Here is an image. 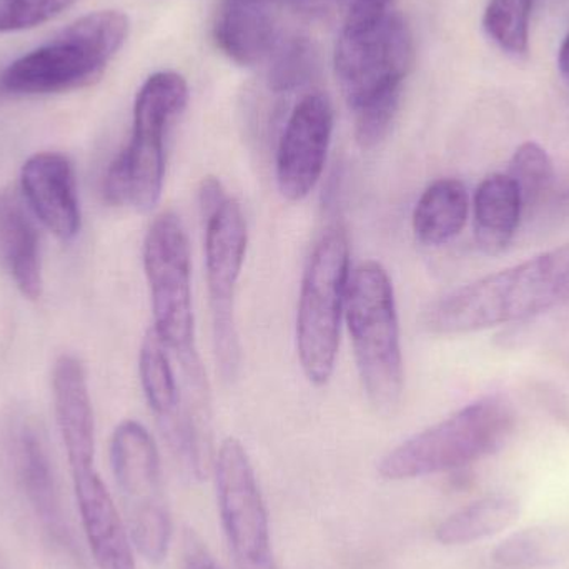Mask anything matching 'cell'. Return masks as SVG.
I'll list each match as a JSON object with an SVG mask.
<instances>
[{
  "instance_id": "obj_1",
  "label": "cell",
  "mask_w": 569,
  "mask_h": 569,
  "mask_svg": "<svg viewBox=\"0 0 569 569\" xmlns=\"http://www.w3.org/2000/svg\"><path fill=\"white\" fill-rule=\"evenodd\" d=\"M569 303V243L465 284L427 308L433 335H463L527 320Z\"/></svg>"
},
{
  "instance_id": "obj_2",
  "label": "cell",
  "mask_w": 569,
  "mask_h": 569,
  "mask_svg": "<svg viewBox=\"0 0 569 569\" xmlns=\"http://www.w3.org/2000/svg\"><path fill=\"white\" fill-rule=\"evenodd\" d=\"M143 270L152 301V330L179 360L190 400L209 401L196 343L189 237L176 213H160L150 223L143 240Z\"/></svg>"
},
{
  "instance_id": "obj_3",
  "label": "cell",
  "mask_w": 569,
  "mask_h": 569,
  "mask_svg": "<svg viewBox=\"0 0 569 569\" xmlns=\"http://www.w3.org/2000/svg\"><path fill=\"white\" fill-rule=\"evenodd\" d=\"M189 83L180 73L157 72L140 87L133 106L132 139L107 170V202L152 212L166 182V139L189 103Z\"/></svg>"
},
{
  "instance_id": "obj_4",
  "label": "cell",
  "mask_w": 569,
  "mask_h": 569,
  "mask_svg": "<svg viewBox=\"0 0 569 569\" xmlns=\"http://www.w3.org/2000/svg\"><path fill=\"white\" fill-rule=\"evenodd\" d=\"M129 17L97 10L3 70L0 86L19 96H46L93 86L129 37Z\"/></svg>"
},
{
  "instance_id": "obj_5",
  "label": "cell",
  "mask_w": 569,
  "mask_h": 569,
  "mask_svg": "<svg viewBox=\"0 0 569 569\" xmlns=\"http://www.w3.org/2000/svg\"><path fill=\"white\" fill-rule=\"evenodd\" d=\"M345 317L368 401L380 413H393L403 398V357L393 283L380 263L370 260L353 270Z\"/></svg>"
},
{
  "instance_id": "obj_6",
  "label": "cell",
  "mask_w": 569,
  "mask_h": 569,
  "mask_svg": "<svg viewBox=\"0 0 569 569\" xmlns=\"http://www.w3.org/2000/svg\"><path fill=\"white\" fill-rule=\"evenodd\" d=\"M335 76L351 109L401 92L415 63L410 27L388 7L355 2L335 47Z\"/></svg>"
},
{
  "instance_id": "obj_7",
  "label": "cell",
  "mask_w": 569,
  "mask_h": 569,
  "mask_svg": "<svg viewBox=\"0 0 569 569\" xmlns=\"http://www.w3.org/2000/svg\"><path fill=\"white\" fill-rule=\"evenodd\" d=\"M350 276V240L337 223L311 249L298 295V360L315 387H325L333 377Z\"/></svg>"
},
{
  "instance_id": "obj_8",
  "label": "cell",
  "mask_w": 569,
  "mask_h": 569,
  "mask_svg": "<svg viewBox=\"0 0 569 569\" xmlns=\"http://www.w3.org/2000/svg\"><path fill=\"white\" fill-rule=\"evenodd\" d=\"M511 430L510 407L500 398H483L398 445L385 455L378 473L400 481L460 470L500 450Z\"/></svg>"
},
{
  "instance_id": "obj_9",
  "label": "cell",
  "mask_w": 569,
  "mask_h": 569,
  "mask_svg": "<svg viewBox=\"0 0 569 569\" xmlns=\"http://www.w3.org/2000/svg\"><path fill=\"white\" fill-rule=\"evenodd\" d=\"M110 463L133 547L150 563H160L169 553L172 518L163 491L159 450L143 425L127 420L116 428Z\"/></svg>"
},
{
  "instance_id": "obj_10",
  "label": "cell",
  "mask_w": 569,
  "mask_h": 569,
  "mask_svg": "<svg viewBox=\"0 0 569 569\" xmlns=\"http://www.w3.org/2000/svg\"><path fill=\"white\" fill-rule=\"evenodd\" d=\"M206 222V270L212 315L213 353L223 380H236L242 363L236 293L249 247L242 206L229 197Z\"/></svg>"
},
{
  "instance_id": "obj_11",
  "label": "cell",
  "mask_w": 569,
  "mask_h": 569,
  "mask_svg": "<svg viewBox=\"0 0 569 569\" xmlns=\"http://www.w3.org/2000/svg\"><path fill=\"white\" fill-rule=\"evenodd\" d=\"M216 478L220 518L237 568L277 567L269 511L249 453L237 438H227L220 445Z\"/></svg>"
},
{
  "instance_id": "obj_12",
  "label": "cell",
  "mask_w": 569,
  "mask_h": 569,
  "mask_svg": "<svg viewBox=\"0 0 569 569\" xmlns=\"http://www.w3.org/2000/svg\"><path fill=\"white\" fill-rule=\"evenodd\" d=\"M333 133V107L321 93L295 106L277 150V186L288 202H301L320 182Z\"/></svg>"
},
{
  "instance_id": "obj_13",
  "label": "cell",
  "mask_w": 569,
  "mask_h": 569,
  "mask_svg": "<svg viewBox=\"0 0 569 569\" xmlns=\"http://www.w3.org/2000/svg\"><path fill=\"white\" fill-rule=\"evenodd\" d=\"M23 197L49 232L69 242L80 230L79 192L72 163L62 153L30 157L20 173Z\"/></svg>"
},
{
  "instance_id": "obj_14",
  "label": "cell",
  "mask_w": 569,
  "mask_h": 569,
  "mask_svg": "<svg viewBox=\"0 0 569 569\" xmlns=\"http://www.w3.org/2000/svg\"><path fill=\"white\" fill-rule=\"evenodd\" d=\"M87 543L99 569H137L132 538L96 467L72 471Z\"/></svg>"
},
{
  "instance_id": "obj_15",
  "label": "cell",
  "mask_w": 569,
  "mask_h": 569,
  "mask_svg": "<svg viewBox=\"0 0 569 569\" xmlns=\"http://www.w3.org/2000/svg\"><path fill=\"white\" fill-rule=\"evenodd\" d=\"M287 0H222L213 26L217 47L240 66L269 59L280 37V10Z\"/></svg>"
},
{
  "instance_id": "obj_16",
  "label": "cell",
  "mask_w": 569,
  "mask_h": 569,
  "mask_svg": "<svg viewBox=\"0 0 569 569\" xmlns=\"http://www.w3.org/2000/svg\"><path fill=\"white\" fill-rule=\"evenodd\" d=\"M52 385L57 423L70 471L96 467V425L82 361L62 355L53 367Z\"/></svg>"
},
{
  "instance_id": "obj_17",
  "label": "cell",
  "mask_w": 569,
  "mask_h": 569,
  "mask_svg": "<svg viewBox=\"0 0 569 569\" xmlns=\"http://www.w3.org/2000/svg\"><path fill=\"white\" fill-rule=\"evenodd\" d=\"M0 253L20 293L37 300L42 295L39 233L16 192L0 196Z\"/></svg>"
},
{
  "instance_id": "obj_18",
  "label": "cell",
  "mask_w": 569,
  "mask_h": 569,
  "mask_svg": "<svg viewBox=\"0 0 569 569\" xmlns=\"http://www.w3.org/2000/svg\"><path fill=\"white\" fill-rule=\"evenodd\" d=\"M523 202L507 173H493L478 187L475 196V237L488 256L503 252L517 236Z\"/></svg>"
},
{
  "instance_id": "obj_19",
  "label": "cell",
  "mask_w": 569,
  "mask_h": 569,
  "mask_svg": "<svg viewBox=\"0 0 569 569\" xmlns=\"http://www.w3.org/2000/svg\"><path fill=\"white\" fill-rule=\"evenodd\" d=\"M19 473L27 497L47 530L62 541H69L52 463L46 441L36 427H26L19 438Z\"/></svg>"
},
{
  "instance_id": "obj_20",
  "label": "cell",
  "mask_w": 569,
  "mask_h": 569,
  "mask_svg": "<svg viewBox=\"0 0 569 569\" xmlns=\"http://www.w3.org/2000/svg\"><path fill=\"white\" fill-rule=\"evenodd\" d=\"M470 197L467 187L457 179H440L431 183L413 210V233L427 247H440L460 236L467 226Z\"/></svg>"
},
{
  "instance_id": "obj_21",
  "label": "cell",
  "mask_w": 569,
  "mask_h": 569,
  "mask_svg": "<svg viewBox=\"0 0 569 569\" xmlns=\"http://www.w3.org/2000/svg\"><path fill=\"white\" fill-rule=\"evenodd\" d=\"M520 515V505L505 495L483 498L457 513L438 527L437 538L443 545H467L493 537L510 527Z\"/></svg>"
},
{
  "instance_id": "obj_22",
  "label": "cell",
  "mask_w": 569,
  "mask_h": 569,
  "mask_svg": "<svg viewBox=\"0 0 569 569\" xmlns=\"http://www.w3.org/2000/svg\"><path fill=\"white\" fill-rule=\"evenodd\" d=\"M269 59V87L277 93L301 89L318 72L317 50L307 37L280 39Z\"/></svg>"
},
{
  "instance_id": "obj_23",
  "label": "cell",
  "mask_w": 569,
  "mask_h": 569,
  "mask_svg": "<svg viewBox=\"0 0 569 569\" xmlns=\"http://www.w3.org/2000/svg\"><path fill=\"white\" fill-rule=\"evenodd\" d=\"M535 0H490L483 26L488 36L511 56H527Z\"/></svg>"
},
{
  "instance_id": "obj_24",
  "label": "cell",
  "mask_w": 569,
  "mask_h": 569,
  "mask_svg": "<svg viewBox=\"0 0 569 569\" xmlns=\"http://www.w3.org/2000/svg\"><path fill=\"white\" fill-rule=\"evenodd\" d=\"M565 548H567V540L561 531L533 528L508 538L495 551V561L505 567H548L560 560Z\"/></svg>"
},
{
  "instance_id": "obj_25",
  "label": "cell",
  "mask_w": 569,
  "mask_h": 569,
  "mask_svg": "<svg viewBox=\"0 0 569 569\" xmlns=\"http://www.w3.org/2000/svg\"><path fill=\"white\" fill-rule=\"evenodd\" d=\"M507 176L517 186L523 209L527 210L550 190L553 182V162L543 147L527 142L518 147L511 157Z\"/></svg>"
},
{
  "instance_id": "obj_26",
  "label": "cell",
  "mask_w": 569,
  "mask_h": 569,
  "mask_svg": "<svg viewBox=\"0 0 569 569\" xmlns=\"http://www.w3.org/2000/svg\"><path fill=\"white\" fill-rule=\"evenodd\" d=\"M80 0H0V33L33 29L56 19Z\"/></svg>"
},
{
  "instance_id": "obj_27",
  "label": "cell",
  "mask_w": 569,
  "mask_h": 569,
  "mask_svg": "<svg viewBox=\"0 0 569 569\" xmlns=\"http://www.w3.org/2000/svg\"><path fill=\"white\" fill-rule=\"evenodd\" d=\"M400 97L401 92L390 93L355 110V139L361 149H375L387 139L400 107Z\"/></svg>"
},
{
  "instance_id": "obj_28",
  "label": "cell",
  "mask_w": 569,
  "mask_h": 569,
  "mask_svg": "<svg viewBox=\"0 0 569 569\" xmlns=\"http://www.w3.org/2000/svg\"><path fill=\"white\" fill-rule=\"evenodd\" d=\"M355 2L357 0H287L295 13L318 22H331L340 17L345 20Z\"/></svg>"
},
{
  "instance_id": "obj_29",
  "label": "cell",
  "mask_w": 569,
  "mask_h": 569,
  "mask_svg": "<svg viewBox=\"0 0 569 569\" xmlns=\"http://www.w3.org/2000/svg\"><path fill=\"white\" fill-rule=\"evenodd\" d=\"M183 569H220L203 541L193 531L183 538Z\"/></svg>"
},
{
  "instance_id": "obj_30",
  "label": "cell",
  "mask_w": 569,
  "mask_h": 569,
  "mask_svg": "<svg viewBox=\"0 0 569 569\" xmlns=\"http://www.w3.org/2000/svg\"><path fill=\"white\" fill-rule=\"evenodd\" d=\"M227 199H229V196H227L222 182L217 177H203L199 187V203L203 220L212 217Z\"/></svg>"
},
{
  "instance_id": "obj_31",
  "label": "cell",
  "mask_w": 569,
  "mask_h": 569,
  "mask_svg": "<svg viewBox=\"0 0 569 569\" xmlns=\"http://www.w3.org/2000/svg\"><path fill=\"white\" fill-rule=\"evenodd\" d=\"M558 66H560L565 80L569 83V33L561 43L560 53H558Z\"/></svg>"
},
{
  "instance_id": "obj_32",
  "label": "cell",
  "mask_w": 569,
  "mask_h": 569,
  "mask_svg": "<svg viewBox=\"0 0 569 569\" xmlns=\"http://www.w3.org/2000/svg\"><path fill=\"white\" fill-rule=\"evenodd\" d=\"M358 2L371 3V6L388 7L391 0H358Z\"/></svg>"
}]
</instances>
